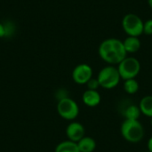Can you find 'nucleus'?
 <instances>
[{"mask_svg": "<svg viewBox=\"0 0 152 152\" xmlns=\"http://www.w3.org/2000/svg\"><path fill=\"white\" fill-rule=\"evenodd\" d=\"M98 53L102 61L113 66L119 64L127 56L123 41L113 37L107 38L100 44Z\"/></svg>", "mask_w": 152, "mask_h": 152, "instance_id": "obj_1", "label": "nucleus"}, {"mask_svg": "<svg viewBox=\"0 0 152 152\" xmlns=\"http://www.w3.org/2000/svg\"><path fill=\"white\" fill-rule=\"evenodd\" d=\"M122 137L128 142H140L145 134L144 127L139 120L125 119L120 127Z\"/></svg>", "mask_w": 152, "mask_h": 152, "instance_id": "obj_2", "label": "nucleus"}, {"mask_svg": "<svg viewBox=\"0 0 152 152\" xmlns=\"http://www.w3.org/2000/svg\"><path fill=\"white\" fill-rule=\"evenodd\" d=\"M97 79L102 88L110 90L118 86L121 80V77L116 66L108 65L99 71Z\"/></svg>", "mask_w": 152, "mask_h": 152, "instance_id": "obj_3", "label": "nucleus"}, {"mask_svg": "<svg viewBox=\"0 0 152 152\" xmlns=\"http://www.w3.org/2000/svg\"><path fill=\"white\" fill-rule=\"evenodd\" d=\"M121 79L127 80L135 78L141 71V63L134 57L126 56L119 64L117 65Z\"/></svg>", "mask_w": 152, "mask_h": 152, "instance_id": "obj_4", "label": "nucleus"}, {"mask_svg": "<svg viewBox=\"0 0 152 152\" xmlns=\"http://www.w3.org/2000/svg\"><path fill=\"white\" fill-rule=\"evenodd\" d=\"M144 21L135 13H126L122 20V28L127 36L140 37L143 34Z\"/></svg>", "mask_w": 152, "mask_h": 152, "instance_id": "obj_5", "label": "nucleus"}, {"mask_svg": "<svg viewBox=\"0 0 152 152\" xmlns=\"http://www.w3.org/2000/svg\"><path fill=\"white\" fill-rule=\"evenodd\" d=\"M57 111L60 117L63 119L72 121L76 119L79 114V107L73 99L63 97L58 102Z\"/></svg>", "mask_w": 152, "mask_h": 152, "instance_id": "obj_6", "label": "nucleus"}, {"mask_svg": "<svg viewBox=\"0 0 152 152\" xmlns=\"http://www.w3.org/2000/svg\"><path fill=\"white\" fill-rule=\"evenodd\" d=\"M93 69L86 63H81L76 66L72 71V79L77 85H86L93 77Z\"/></svg>", "mask_w": 152, "mask_h": 152, "instance_id": "obj_7", "label": "nucleus"}, {"mask_svg": "<svg viewBox=\"0 0 152 152\" xmlns=\"http://www.w3.org/2000/svg\"><path fill=\"white\" fill-rule=\"evenodd\" d=\"M66 135L69 141L78 142L86 136V129L81 123L74 121L68 125L66 128Z\"/></svg>", "mask_w": 152, "mask_h": 152, "instance_id": "obj_8", "label": "nucleus"}, {"mask_svg": "<svg viewBox=\"0 0 152 152\" xmlns=\"http://www.w3.org/2000/svg\"><path fill=\"white\" fill-rule=\"evenodd\" d=\"M83 103L90 108H94L98 106L101 103L102 96L100 93L96 90H86L82 95Z\"/></svg>", "mask_w": 152, "mask_h": 152, "instance_id": "obj_9", "label": "nucleus"}, {"mask_svg": "<svg viewBox=\"0 0 152 152\" xmlns=\"http://www.w3.org/2000/svg\"><path fill=\"white\" fill-rule=\"evenodd\" d=\"M123 44L127 53H135L141 48V41L138 37L127 36V37L123 41Z\"/></svg>", "mask_w": 152, "mask_h": 152, "instance_id": "obj_10", "label": "nucleus"}, {"mask_svg": "<svg viewBox=\"0 0 152 152\" xmlns=\"http://www.w3.org/2000/svg\"><path fill=\"white\" fill-rule=\"evenodd\" d=\"M77 143L80 152H94L96 149V142L94 138L90 136L83 137Z\"/></svg>", "mask_w": 152, "mask_h": 152, "instance_id": "obj_11", "label": "nucleus"}, {"mask_svg": "<svg viewBox=\"0 0 152 152\" xmlns=\"http://www.w3.org/2000/svg\"><path fill=\"white\" fill-rule=\"evenodd\" d=\"M139 108L142 115L152 118V95H146L139 102Z\"/></svg>", "mask_w": 152, "mask_h": 152, "instance_id": "obj_12", "label": "nucleus"}, {"mask_svg": "<svg viewBox=\"0 0 152 152\" xmlns=\"http://www.w3.org/2000/svg\"><path fill=\"white\" fill-rule=\"evenodd\" d=\"M125 119H131V120H139L142 112L139 108V105L130 104L125 108L123 113Z\"/></svg>", "mask_w": 152, "mask_h": 152, "instance_id": "obj_13", "label": "nucleus"}, {"mask_svg": "<svg viewBox=\"0 0 152 152\" xmlns=\"http://www.w3.org/2000/svg\"><path fill=\"white\" fill-rule=\"evenodd\" d=\"M54 152H80V151L77 142L68 140L60 142L56 146Z\"/></svg>", "mask_w": 152, "mask_h": 152, "instance_id": "obj_14", "label": "nucleus"}, {"mask_svg": "<svg viewBox=\"0 0 152 152\" xmlns=\"http://www.w3.org/2000/svg\"><path fill=\"white\" fill-rule=\"evenodd\" d=\"M124 90L128 94H134L139 91V83L135 78L124 80Z\"/></svg>", "mask_w": 152, "mask_h": 152, "instance_id": "obj_15", "label": "nucleus"}, {"mask_svg": "<svg viewBox=\"0 0 152 152\" xmlns=\"http://www.w3.org/2000/svg\"><path fill=\"white\" fill-rule=\"evenodd\" d=\"M4 31H5V36L4 37H12L14 34H15V25L12 21L11 20H6L4 23Z\"/></svg>", "mask_w": 152, "mask_h": 152, "instance_id": "obj_16", "label": "nucleus"}, {"mask_svg": "<svg viewBox=\"0 0 152 152\" xmlns=\"http://www.w3.org/2000/svg\"><path fill=\"white\" fill-rule=\"evenodd\" d=\"M86 86H87V89H89V90H96V91H98V88L101 87L100 83H99L97 77H96V78L92 77V78L86 83Z\"/></svg>", "mask_w": 152, "mask_h": 152, "instance_id": "obj_17", "label": "nucleus"}, {"mask_svg": "<svg viewBox=\"0 0 152 152\" xmlns=\"http://www.w3.org/2000/svg\"><path fill=\"white\" fill-rule=\"evenodd\" d=\"M143 34L147 36H152V19H149L146 21H144Z\"/></svg>", "mask_w": 152, "mask_h": 152, "instance_id": "obj_18", "label": "nucleus"}, {"mask_svg": "<svg viewBox=\"0 0 152 152\" xmlns=\"http://www.w3.org/2000/svg\"><path fill=\"white\" fill-rule=\"evenodd\" d=\"M4 36H5L4 27V24L0 22V38H2V37H4Z\"/></svg>", "mask_w": 152, "mask_h": 152, "instance_id": "obj_19", "label": "nucleus"}, {"mask_svg": "<svg viewBox=\"0 0 152 152\" xmlns=\"http://www.w3.org/2000/svg\"><path fill=\"white\" fill-rule=\"evenodd\" d=\"M147 145H148V151H149L152 152V136L151 137V138H150V139H149Z\"/></svg>", "mask_w": 152, "mask_h": 152, "instance_id": "obj_20", "label": "nucleus"}, {"mask_svg": "<svg viewBox=\"0 0 152 152\" xmlns=\"http://www.w3.org/2000/svg\"><path fill=\"white\" fill-rule=\"evenodd\" d=\"M148 4H149V6L152 9V0H148Z\"/></svg>", "mask_w": 152, "mask_h": 152, "instance_id": "obj_21", "label": "nucleus"}, {"mask_svg": "<svg viewBox=\"0 0 152 152\" xmlns=\"http://www.w3.org/2000/svg\"><path fill=\"white\" fill-rule=\"evenodd\" d=\"M151 126H152V118H151Z\"/></svg>", "mask_w": 152, "mask_h": 152, "instance_id": "obj_22", "label": "nucleus"}, {"mask_svg": "<svg viewBox=\"0 0 152 152\" xmlns=\"http://www.w3.org/2000/svg\"><path fill=\"white\" fill-rule=\"evenodd\" d=\"M146 152H151V151H146Z\"/></svg>", "mask_w": 152, "mask_h": 152, "instance_id": "obj_23", "label": "nucleus"}]
</instances>
